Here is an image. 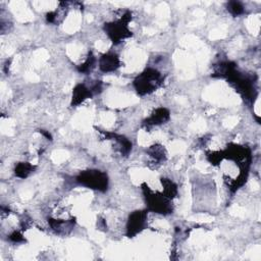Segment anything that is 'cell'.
<instances>
[{
  "instance_id": "obj_1",
  "label": "cell",
  "mask_w": 261,
  "mask_h": 261,
  "mask_svg": "<svg viewBox=\"0 0 261 261\" xmlns=\"http://www.w3.org/2000/svg\"><path fill=\"white\" fill-rule=\"evenodd\" d=\"M163 82V76L155 68H146L134 80V87L139 95L151 94L158 89Z\"/></svg>"
},
{
  "instance_id": "obj_2",
  "label": "cell",
  "mask_w": 261,
  "mask_h": 261,
  "mask_svg": "<svg viewBox=\"0 0 261 261\" xmlns=\"http://www.w3.org/2000/svg\"><path fill=\"white\" fill-rule=\"evenodd\" d=\"M142 190H143L149 211L163 214V215H166L172 212L170 199L166 198L163 194L154 193L146 184L142 185Z\"/></svg>"
},
{
  "instance_id": "obj_3",
  "label": "cell",
  "mask_w": 261,
  "mask_h": 261,
  "mask_svg": "<svg viewBox=\"0 0 261 261\" xmlns=\"http://www.w3.org/2000/svg\"><path fill=\"white\" fill-rule=\"evenodd\" d=\"M130 12L126 11L119 20L107 22L104 24V31L114 44H118L123 39H126L132 36V32L127 27V23L130 20Z\"/></svg>"
},
{
  "instance_id": "obj_4",
  "label": "cell",
  "mask_w": 261,
  "mask_h": 261,
  "mask_svg": "<svg viewBox=\"0 0 261 261\" xmlns=\"http://www.w3.org/2000/svg\"><path fill=\"white\" fill-rule=\"evenodd\" d=\"M76 181L89 189L104 192L108 187V176L105 172L97 169H89L82 171L76 176Z\"/></svg>"
},
{
  "instance_id": "obj_5",
  "label": "cell",
  "mask_w": 261,
  "mask_h": 261,
  "mask_svg": "<svg viewBox=\"0 0 261 261\" xmlns=\"http://www.w3.org/2000/svg\"><path fill=\"white\" fill-rule=\"evenodd\" d=\"M147 226V210H138L133 212L126 223V236L134 238Z\"/></svg>"
},
{
  "instance_id": "obj_6",
  "label": "cell",
  "mask_w": 261,
  "mask_h": 261,
  "mask_svg": "<svg viewBox=\"0 0 261 261\" xmlns=\"http://www.w3.org/2000/svg\"><path fill=\"white\" fill-rule=\"evenodd\" d=\"M99 64V68L101 71L103 72H111L116 70L119 65H120V61L118 56L115 53L112 52H108L103 54L98 61Z\"/></svg>"
},
{
  "instance_id": "obj_7",
  "label": "cell",
  "mask_w": 261,
  "mask_h": 261,
  "mask_svg": "<svg viewBox=\"0 0 261 261\" xmlns=\"http://www.w3.org/2000/svg\"><path fill=\"white\" fill-rule=\"evenodd\" d=\"M48 222L51 226V228L57 233V234H67L71 231V229L74 226V219H55V218H49Z\"/></svg>"
},
{
  "instance_id": "obj_8",
  "label": "cell",
  "mask_w": 261,
  "mask_h": 261,
  "mask_svg": "<svg viewBox=\"0 0 261 261\" xmlns=\"http://www.w3.org/2000/svg\"><path fill=\"white\" fill-rule=\"evenodd\" d=\"M93 91L91 88H88L84 84H79L74 87L72 91V97H71V105L77 106L81 103H83L86 99L93 96Z\"/></svg>"
},
{
  "instance_id": "obj_9",
  "label": "cell",
  "mask_w": 261,
  "mask_h": 261,
  "mask_svg": "<svg viewBox=\"0 0 261 261\" xmlns=\"http://www.w3.org/2000/svg\"><path fill=\"white\" fill-rule=\"evenodd\" d=\"M169 119V111L168 109L164 107H158L156 108L150 117H148L145 121L144 124L146 125H159L164 122H166Z\"/></svg>"
},
{
  "instance_id": "obj_10",
  "label": "cell",
  "mask_w": 261,
  "mask_h": 261,
  "mask_svg": "<svg viewBox=\"0 0 261 261\" xmlns=\"http://www.w3.org/2000/svg\"><path fill=\"white\" fill-rule=\"evenodd\" d=\"M161 184L163 186V195L168 199H173L177 195V186L168 178H161Z\"/></svg>"
},
{
  "instance_id": "obj_11",
  "label": "cell",
  "mask_w": 261,
  "mask_h": 261,
  "mask_svg": "<svg viewBox=\"0 0 261 261\" xmlns=\"http://www.w3.org/2000/svg\"><path fill=\"white\" fill-rule=\"evenodd\" d=\"M34 168L35 167L28 162H20L15 166L14 173L16 176H18L20 178H24L34 170Z\"/></svg>"
},
{
  "instance_id": "obj_12",
  "label": "cell",
  "mask_w": 261,
  "mask_h": 261,
  "mask_svg": "<svg viewBox=\"0 0 261 261\" xmlns=\"http://www.w3.org/2000/svg\"><path fill=\"white\" fill-rule=\"evenodd\" d=\"M95 64H96V58L93 55V53L90 52L86 60L77 66V70L83 73H88L95 67Z\"/></svg>"
},
{
  "instance_id": "obj_13",
  "label": "cell",
  "mask_w": 261,
  "mask_h": 261,
  "mask_svg": "<svg viewBox=\"0 0 261 261\" xmlns=\"http://www.w3.org/2000/svg\"><path fill=\"white\" fill-rule=\"evenodd\" d=\"M149 155L157 161H162L165 159V150L160 145H153L148 150Z\"/></svg>"
},
{
  "instance_id": "obj_14",
  "label": "cell",
  "mask_w": 261,
  "mask_h": 261,
  "mask_svg": "<svg viewBox=\"0 0 261 261\" xmlns=\"http://www.w3.org/2000/svg\"><path fill=\"white\" fill-rule=\"evenodd\" d=\"M227 9H228V11H229L232 15H234V16L241 15V14L244 13V11H245L243 4H242L241 2H238V1H231V2H229V3L227 4Z\"/></svg>"
},
{
  "instance_id": "obj_15",
  "label": "cell",
  "mask_w": 261,
  "mask_h": 261,
  "mask_svg": "<svg viewBox=\"0 0 261 261\" xmlns=\"http://www.w3.org/2000/svg\"><path fill=\"white\" fill-rule=\"evenodd\" d=\"M9 240L14 242V243H22V242H25L22 233L18 230H14L13 232H11L9 234Z\"/></svg>"
}]
</instances>
